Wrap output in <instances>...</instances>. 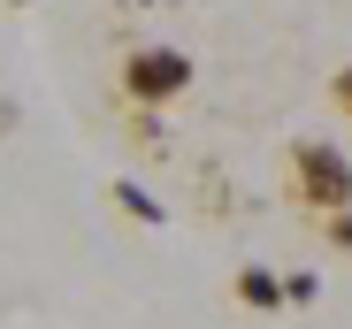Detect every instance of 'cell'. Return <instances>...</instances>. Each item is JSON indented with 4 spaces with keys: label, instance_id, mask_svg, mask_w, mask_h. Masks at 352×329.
Listing matches in <instances>:
<instances>
[{
    "label": "cell",
    "instance_id": "obj_1",
    "mask_svg": "<svg viewBox=\"0 0 352 329\" xmlns=\"http://www.w3.org/2000/svg\"><path fill=\"white\" fill-rule=\"evenodd\" d=\"M291 184H299V199L322 207V214L352 207V161H344V146H329V138H299V146H291Z\"/></svg>",
    "mask_w": 352,
    "mask_h": 329
},
{
    "label": "cell",
    "instance_id": "obj_2",
    "mask_svg": "<svg viewBox=\"0 0 352 329\" xmlns=\"http://www.w3.org/2000/svg\"><path fill=\"white\" fill-rule=\"evenodd\" d=\"M123 92L138 107H168L176 92H192V54H176V46H138L123 54Z\"/></svg>",
    "mask_w": 352,
    "mask_h": 329
},
{
    "label": "cell",
    "instance_id": "obj_3",
    "mask_svg": "<svg viewBox=\"0 0 352 329\" xmlns=\"http://www.w3.org/2000/svg\"><path fill=\"white\" fill-rule=\"evenodd\" d=\"M238 306H253V314H276L283 306V276H268V268H238Z\"/></svg>",
    "mask_w": 352,
    "mask_h": 329
},
{
    "label": "cell",
    "instance_id": "obj_4",
    "mask_svg": "<svg viewBox=\"0 0 352 329\" xmlns=\"http://www.w3.org/2000/svg\"><path fill=\"white\" fill-rule=\"evenodd\" d=\"M115 207H123L131 223H146V230H161V199H153L146 184H115Z\"/></svg>",
    "mask_w": 352,
    "mask_h": 329
},
{
    "label": "cell",
    "instance_id": "obj_5",
    "mask_svg": "<svg viewBox=\"0 0 352 329\" xmlns=\"http://www.w3.org/2000/svg\"><path fill=\"white\" fill-rule=\"evenodd\" d=\"M329 245H337V253H352V207H337V214H329Z\"/></svg>",
    "mask_w": 352,
    "mask_h": 329
},
{
    "label": "cell",
    "instance_id": "obj_6",
    "mask_svg": "<svg viewBox=\"0 0 352 329\" xmlns=\"http://www.w3.org/2000/svg\"><path fill=\"white\" fill-rule=\"evenodd\" d=\"M329 100H337V107H344V123H352V62H344V69H337V84H329Z\"/></svg>",
    "mask_w": 352,
    "mask_h": 329
},
{
    "label": "cell",
    "instance_id": "obj_7",
    "mask_svg": "<svg viewBox=\"0 0 352 329\" xmlns=\"http://www.w3.org/2000/svg\"><path fill=\"white\" fill-rule=\"evenodd\" d=\"M16 131V100H0V138H8Z\"/></svg>",
    "mask_w": 352,
    "mask_h": 329
},
{
    "label": "cell",
    "instance_id": "obj_8",
    "mask_svg": "<svg viewBox=\"0 0 352 329\" xmlns=\"http://www.w3.org/2000/svg\"><path fill=\"white\" fill-rule=\"evenodd\" d=\"M16 8H23V0H16Z\"/></svg>",
    "mask_w": 352,
    "mask_h": 329
}]
</instances>
